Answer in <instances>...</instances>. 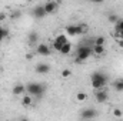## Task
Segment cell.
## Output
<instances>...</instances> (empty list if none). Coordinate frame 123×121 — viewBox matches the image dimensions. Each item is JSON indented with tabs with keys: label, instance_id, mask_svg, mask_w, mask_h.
I'll list each match as a JSON object with an SVG mask.
<instances>
[{
	"label": "cell",
	"instance_id": "21",
	"mask_svg": "<svg viewBox=\"0 0 123 121\" xmlns=\"http://www.w3.org/2000/svg\"><path fill=\"white\" fill-rule=\"evenodd\" d=\"M20 16H22V11H20V10H14V11L10 14V19L17 20V19H20Z\"/></svg>",
	"mask_w": 123,
	"mask_h": 121
},
{
	"label": "cell",
	"instance_id": "2",
	"mask_svg": "<svg viewBox=\"0 0 123 121\" xmlns=\"http://www.w3.org/2000/svg\"><path fill=\"white\" fill-rule=\"evenodd\" d=\"M26 91H27L30 95L36 97V98L39 100V98L43 97V94H44V91H46V87H44L43 84H40V83H29V84L26 86Z\"/></svg>",
	"mask_w": 123,
	"mask_h": 121
},
{
	"label": "cell",
	"instance_id": "1",
	"mask_svg": "<svg viewBox=\"0 0 123 121\" xmlns=\"http://www.w3.org/2000/svg\"><path fill=\"white\" fill-rule=\"evenodd\" d=\"M107 80H109L107 74H105L102 71H96V73H93L92 76H90V83H92V87L94 90L103 88L107 84Z\"/></svg>",
	"mask_w": 123,
	"mask_h": 121
},
{
	"label": "cell",
	"instance_id": "24",
	"mask_svg": "<svg viewBox=\"0 0 123 121\" xmlns=\"http://www.w3.org/2000/svg\"><path fill=\"white\" fill-rule=\"evenodd\" d=\"M70 76H72V71H70V70L66 68V70L62 71V77H63V78H67V77H70Z\"/></svg>",
	"mask_w": 123,
	"mask_h": 121
},
{
	"label": "cell",
	"instance_id": "25",
	"mask_svg": "<svg viewBox=\"0 0 123 121\" xmlns=\"http://www.w3.org/2000/svg\"><path fill=\"white\" fill-rule=\"evenodd\" d=\"M122 110H119V108H116V110H113V116L115 117H122Z\"/></svg>",
	"mask_w": 123,
	"mask_h": 121
},
{
	"label": "cell",
	"instance_id": "29",
	"mask_svg": "<svg viewBox=\"0 0 123 121\" xmlns=\"http://www.w3.org/2000/svg\"><path fill=\"white\" fill-rule=\"evenodd\" d=\"M120 46L123 47V40H120Z\"/></svg>",
	"mask_w": 123,
	"mask_h": 121
},
{
	"label": "cell",
	"instance_id": "9",
	"mask_svg": "<svg viewBox=\"0 0 123 121\" xmlns=\"http://www.w3.org/2000/svg\"><path fill=\"white\" fill-rule=\"evenodd\" d=\"M36 53L40 54V56H49L50 54V47L44 43H40L36 46Z\"/></svg>",
	"mask_w": 123,
	"mask_h": 121
},
{
	"label": "cell",
	"instance_id": "12",
	"mask_svg": "<svg viewBox=\"0 0 123 121\" xmlns=\"http://www.w3.org/2000/svg\"><path fill=\"white\" fill-rule=\"evenodd\" d=\"M27 41H29V44H36L37 41H39V33H36V31H31L29 33V36H27Z\"/></svg>",
	"mask_w": 123,
	"mask_h": 121
},
{
	"label": "cell",
	"instance_id": "30",
	"mask_svg": "<svg viewBox=\"0 0 123 121\" xmlns=\"http://www.w3.org/2000/svg\"><path fill=\"white\" fill-rule=\"evenodd\" d=\"M25 1H34V0H25Z\"/></svg>",
	"mask_w": 123,
	"mask_h": 121
},
{
	"label": "cell",
	"instance_id": "22",
	"mask_svg": "<svg viewBox=\"0 0 123 121\" xmlns=\"http://www.w3.org/2000/svg\"><path fill=\"white\" fill-rule=\"evenodd\" d=\"M86 98H87L86 93H77V94H76V100H77V101H85Z\"/></svg>",
	"mask_w": 123,
	"mask_h": 121
},
{
	"label": "cell",
	"instance_id": "19",
	"mask_svg": "<svg viewBox=\"0 0 123 121\" xmlns=\"http://www.w3.org/2000/svg\"><path fill=\"white\" fill-rule=\"evenodd\" d=\"M7 36H9V30L0 26V43H1V41H3V38H6Z\"/></svg>",
	"mask_w": 123,
	"mask_h": 121
},
{
	"label": "cell",
	"instance_id": "20",
	"mask_svg": "<svg viewBox=\"0 0 123 121\" xmlns=\"http://www.w3.org/2000/svg\"><path fill=\"white\" fill-rule=\"evenodd\" d=\"M105 41H106V38L103 36H99L94 38V44H99V46H105Z\"/></svg>",
	"mask_w": 123,
	"mask_h": 121
},
{
	"label": "cell",
	"instance_id": "32",
	"mask_svg": "<svg viewBox=\"0 0 123 121\" xmlns=\"http://www.w3.org/2000/svg\"><path fill=\"white\" fill-rule=\"evenodd\" d=\"M0 53H1V51H0Z\"/></svg>",
	"mask_w": 123,
	"mask_h": 121
},
{
	"label": "cell",
	"instance_id": "13",
	"mask_svg": "<svg viewBox=\"0 0 123 121\" xmlns=\"http://www.w3.org/2000/svg\"><path fill=\"white\" fill-rule=\"evenodd\" d=\"M59 53H62V54H64V56L70 54V53H72V43H70V41L64 43V44L62 46V49H60V51H59Z\"/></svg>",
	"mask_w": 123,
	"mask_h": 121
},
{
	"label": "cell",
	"instance_id": "17",
	"mask_svg": "<svg viewBox=\"0 0 123 121\" xmlns=\"http://www.w3.org/2000/svg\"><path fill=\"white\" fill-rule=\"evenodd\" d=\"M93 53H96V54H103V53H105V46L94 44V46H93Z\"/></svg>",
	"mask_w": 123,
	"mask_h": 121
},
{
	"label": "cell",
	"instance_id": "23",
	"mask_svg": "<svg viewBox=\"0 0 123 121\" xmlns=\"http://www.w3.org/2000/svg\"><path fill=\"white\" fill-rule=\"evenodd\" d=\"M107 20H109L110 23H116V22L119 20V17H117L115 13H112V14H109V16H107Z\"/></svg>",
	"mask_w": 123,
	"mask_h": 121
},
{
	"label": "cell",
	"instance_id": "18",
	"mask_svg": "<svg viewBox=\"0 0 123 121\" xmlns=\"http://www.w3.org/2000/svg\"><path fill=\"white\" fill-rule=\"evenodd\" d=\"M115 29H116L117 33L123 34V20H117V22L115 23Z\"/></svg>",
	"mask_w": 123,
	"mask_h": 121
},
{
	"label": "cell",
	"instance_id": "14",
	"mask_svg": "<svg viewBox=\"0 0 123 121\" xmlns=\"http://www.w3.org/2000/svg\"><path fill=\"white\" fill-rule=\"evenodd\" d=\"M25 91H26V86L25 84H16L13 87V94L14 95H22Z\"/></svg>",
	"mask_w": 123,
	"mask_h": 121
},
{
	"label": "cell",
	"instance_id": "28",
	"mask_svg": "<svg viewBox=\"0 0 123 121\" xmlns=\"http://www.w3.org/2000/svg\"><path fill=\"white\" fill-rule=\"evenodd\" d=\"M26 59H27V60H31V59H33V56H31V54H26Z\"/></svg>",
	"mask_w": 123,
	"mask_h": 121
},
{
	"label": "cell",
	"instance_id": "8",
	"mask_svg": "<svg viewBox=\"0 0 123 121\" xmlns=\"http://www.w3.org/2000/svg\"><path fill=\"white\" fill-rule=\"evenodd\" d=\"M96 117H97V111L93 108H85L80 113V118H85V120H93Z\"/></svg>",
	"mask_w": 123,
	"mask_h": 121
},
{
	"label": "cell",
	"instance_id": "6",
	"mask_svg": "<svg viewBox=\"0 0 123 121\" xmlns=\"http://www.w3.org/2000/svg\"><path fill=\"white\" fill-rule=\"evenodd\" d=\"M64 43H67V37H66L64 34H57L56 38L53 40V49H55L56 51H60L62 46H63Z\"/></svg>",
	"mask_w": 123,
	"mask_h": 121
},
{
	"label": "cell",
	"instance_id": "11",
	"mask_svg": "<svg viewBox=\"0 0 123 121\" xmlns=\"http://www.w3.org/2000/svg\"><path fill=\"white\" fill-rule=\"evenodd\" d=\"M36 71H37L39 74H47V73L50 71V66H49L47 63H39V64L36 66Z\"/></svg>",
	"mask_w": 123,
	"mask_h": 121
},
{
	"label": "cell",
	"instance_id": "16",
	"mask_svg": "<svg viewBox=\"0 0 123 121\" xmlns=\"http://www.w3.org/2000/svg\"><path fill=\"white\" fill-rule=\"evenodd\" d=\"M31 103H33V98H31L30 95H25V97L22 98V104H23L25 107H29Z\"/></svg>",
	"mask_w": 123,
	"mask_h": 121
},
{
	"label": "cell",
	"instance_id": "27",
	"mask_svg": "<svg viewBox=\"0 0 123 121\" xmlns=\"http://www.w3.org/2000/svg\"><path fill=\"white\" fill-rule=\"evenodd\" d=\"M93 3H97V4H100V3H103L105 0H92Z\"/></svg>",
	"mask_w": 123,
	"mask_h": 121
},
{
	"label": "cell",
	"instance_id": "15",
	"mask_svg": "<svg viewBox=\"0 0 123 121\" xmlns=\"http://www.w3.org/2000/svg\"><path fill=\"white\" fill-rule=\"evenodd\" d=\"M113 87H115L116 91H123V78H117L113 83Z\"/></svg>",
	"mask_w": 123,
	"mask_h": 121
},
{
	"label": "cell",
	"instance_id": "7",
	"mask_svg": "<svg viewBox=\"0 0 123 121\" xmlns=\"http://www.w3.org/2000/svg\"><path fill=\"white\" fill-rule=\"evenodd\" d=\"M43 6H44V10H46L47 14H52V13L57 11V9H59V3L55 1V0H47Z\"/></svg>",
	"mask_w": 123,
	"mask_h": 121
},
{
	"label": "cell",
	"instance_id": "10",
	"mask_svg": "<svg viewBox=\"0 0 123 121\" xmlns=\"http://www.w3.org/2000/svg\"><path fill=\"white\" fill-rule=\"evenodd\" d=\"M33 16L36 19H44V16H47V13L44 10V6H36L33 9Z\"/></svg>",
	"mask_w": 123,
	"mask_h": 121
},
{
	"label": "cell",
	"instance_id": "26",
	"mask_svg": "<svg viewBox=\"0 0 123 121\" xmlns=\"http://www.w3.org/2000/svg\"><path fill=\"white\" fill-rule=\"evenodd\" d=\"M6 17H7V16H6V14H3V13H1V14H0V22H3V20H4V19H6Z\"/></svg>",
	"mask_w": 123,
	"mask_h": 121
},
{
	"label": "cell",
	"instance_id": "3",
	"mask_svg": "<svg viewBox=\"0 0 123 121\" xmlns=\"http://www.w3.org/2000/svg\"><path fill=\"white\" fill-rule=\"evenodd\" d=\"M93 54V49L90 46H80L76 50V63H82V61L87 60L90 56Z\"/></svg>",
	"mask_w": 123,
	"mask_h": 121
},
{
	"label": "cell",
	"instance_id": "5",
	"mask_svg": "<svg viewBox=\"0 0 123 121\" xmlns=\"http://www.w3.org/2000/svg\"><path fill=\"white\" fill-rule=\"evenodd\" d=\"M94 97H96V101L102 104V103H106L107 101L109 93H107V90H105V87L103 88H97V90L94 91Z\"/></svg>",
	"mask_w": 123,
	"mask_h": 121
},
{
	"label": "cell",
	"instance_id": "31",
	"mask_svg": "<svg viewBox=\"0 0 123 121\" xmlns=\"http://www.w3.org/2000/svg\"><path fill=\"white\" fill-rule=\"evenodd\" d=\"M89 1H92V0H89Z\"/></svg>",
	"mask_w": 123,
	"mask_h": 121
},
{
	"label": "cell",
	"instance_id": "4",
	"mask_svg": "<svg viewBox=\"0 0 123 121\" xmlns=\"http://www.w3.org/2000/svg\"><path fill=\"white\" fill-rule=\"evenodd\" d=\"M86 29H87V26H85V24H70L66 27V33L69 36H77V34L85 33Z\"/></svg>",
	"mask_w": 123,
	"mask_h": 121
}]
</instances>
